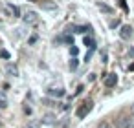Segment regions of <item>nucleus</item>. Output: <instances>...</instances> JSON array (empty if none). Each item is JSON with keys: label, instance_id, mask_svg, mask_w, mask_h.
Returning <instances> with one entry per match:
<instances>
[{"label": "nucleus", "instance_id": "obj_1", "mask_svg": "<svg viewBox=\"0 0 134 128\" xmlns=\"http://www.w3.org/2000/svg\"><path fill=\"white\" fill-rule=\"evenodd\" d=\"M92 108H94V102H92V101H86V102H83V106L77 110V117H79V119H83L85 115H88V113L92 112Z\"/></svg>", "mask_w": 134, "mask_h": 128}, {"label": "nucleus", "instance_id": "obj_2", "mask_svg": "<svg viewBox=\"0 0 134 128\" xmlns=\"http://www.w3.org/2000/svg\"><path fill=\"white\" fill-rule=\"evenodd\" d=\"M119 37L123 39V40H129L130 37H132V28L130 26H121V29H119Z\"/></svg>", "mask_w": 134, "mask_h": 128}, {"label": "nucleus", "instance_id": "obj_3", "mask_svg": "<svg viewBox=\"0 0 134 128\" xmlns=\"http://www.w3.org/2000/svg\"><path fill=\"white\" fill-rule=\"evenodd\" d=\"M103 82H105V86H107V88H114V86H116V82H118V75H116V73H108V75L105 77V81H103Z\"/></svg>", "mask_w": 134, "mask_h": 128}, {"label": "nucleus", "instance_id": "obj_4", "mask_svg": "<svg viewBox=\"0 0 134 128\" xmlns=\"http://www.w3.org/2000/svg\"><path fill=\"white\" fill-rule=\"evenodd\" d=\"M22 19H24L26 24H35V22H37V13H35V11H26Z\"/></svg>", "mask_w": 134, "mask_h": 128}, {"label": "nucleus", "instance_id": "obj_5", "mask_svg": "<svg viewBox=\"0 0 134 128\" xmlns=\"http://www.w3.org/2000/svg\"><path fill=\"white\" fill-rule=\"evenodd\" d=\"M116 128H129V117L119 115V117L116 119Z\"/></svg>", "mask_w": 134, "mask_h": 128}, {"label": "nucleus", "instance_id": "obj_6", "mask_svg": "<svg viewBox=\"0 0 134 128\" xmlns=\"http://www.w3.org/2000/svg\"><path fill=\"white\" fill-rule=\"evenodd\" d=\"M6 9H8V11H9L13 17H20V9H19L17 6H13V4H8V6H6Z\"/></svg>", "mask_w": 134, "mask_h": 128}, {"label": "nucleus", "instance_id": "obj_7", "mask_svg": "<svg viewBox=\"0 0 134 128\" xmlns=\"http://www.w3.org/2000/svg\"><path fill=\"white\" fill-rule=\"evenodd\" d=\"M48 95H50V97H63V95H64V90L53 88V90H48Z\"/></svg>", "mask_w": 134, "mask_h": 128}, {"label": "nucleus", "instance_id": "obj_8", "mask_svg": "<svg viewBox=\"0 0 134 128\" xmlns=\"http://www.w3.org/2000/svg\"><path fill=\"white\" fill-rule=\"evenodd\" d=\"M97 9H101L103 13H112V11H114L110 6H107V4H103V2H97Z\"/></svg>", "mask_w": 134, "mask_h": 128}, {"label": "nucleus", "instance_id": "obj_9", "mask_svg": "<svg viewBox=\"0 0 134 128\" xmlns=\"http://www.w3.org/2000/svg\"><path fill=\"white\" fill-rule=\"evenodd\" d=\"M83 42H85V46H86V48H90V50H92V48H96V40H94L92 37H85V40H83Z\"/></svg>", "mask_w": 134, "mask_h": 128}, {"label": "nucleus", "instance_id": "obj_10", "mask_svg": "<svg viewBox=\"0 0 134 128\" xmlns=\"http://www.w3.org/2000/svg\"><path fill=\"white\" fill-rule=\"evenodd\" d=\"M6 70H8V73H11V75H15V77L19 75V68H17L15 64H8V68H6Z\"/></svg>", "mask_w": 134, "mask_h": 128}, {"label": "nucleus", "instance_id": "obj_11", "mask_svg": "<svg viewBox=\"0 0 134 128\" xmlns=\"http://www.w3.org/2000/svg\"><path fill=\"white\" fill-rule=\"evenodd\" d=\"M129 128H134V104L130 108V115H129Z\"/></svg>", "mask_w": 134, "mask_h": 128}, {"label": "nucleus", "instance_id": "obj_12", "mask_svg": "<svg viewBox=\"0 0 134 128\" xmlns=\"http://www.w3.org/2000/svg\"><path fill=\"white\" fill-rule=\"evenodd\" d=\"M39 4H41V8H44V9H57L55 4H48V2H39Z\"/></svg>", "mask_w": 134, "mask_h": 128}, {"label": "nucleus", "instance_id": "obj_13", "mask_svg": "<svg viewBox=\"0 0 134 128\" xmlns=\"http://www.w3.org/2000/svg\"><path fill=\"white\" fill-rule=\"evenodd\" d=\"M53 119H55V117H53V115H46V117H44V119H42V121H44V123H46V124H53Z\"/></svg>", "mask_w": 134, "mask_h": 128}, {"label": "nucleus", "instance_id": "obj_14", "mask_svg": "<svg viewBox=\"0 0 134 128\" xmlns=\"http://www.w3.org/2000/svg\"><path fill=\"white\" fill-rule=\"evenodd\" d=\"M97 128H114V126H112L110 123H107V121H103V123H99V124H97Z\"/></svg>", "mask_w": 134, "mask_h": 128}, {"label": "nucleus", "instance_id": "obj_15", "mask_svg": "<svg viewBox=\"0 0 134 128\" xmlns=\"http://www.w3.org/2000/svg\"><path fill=\"white\" fill-rule=\"evenodd\" d=\"M77 53H79V50H77L75 46H70V55H72V57H75Z\"/></svg>", "mask_w": 134, "mask_h": 128}, {"label": "nucleus", "instance_id": "obj_16", "mask_svg": "<svg viewBox=\"0 0 134 128\" xmlns=\"http://www.w3.org/2000/svg\"><path fill=\"white\" fill-rule=\"evenodd\" d=\"M75 68H77V59L74 57V59L70 60V70H75Z\"/></svg>", "mask_w": 134, "mask_h": 128}, {"label": "nucleus", "instance_id": "obj_17", "mask_svg": "<svg viewBox=\"0 0 134 128\" xmlns=\"http://www.w3.org/2000/svg\"><path fill=\"white\" fill-rule=\"evenodd\" d=\"M119 6H121V9H123L125 13L129 11V8H127V2H125V0H119Z\"/></svg>", "mask_w": 134, "mask_h": 128}, {"label": "nucleus", "instance_id": "obj_18", "mask_svg": "<svg viewBox=\"0 0 134 128\" xmlns=\"http://www.w3.org/2000/svg\"><path fill=\"white\" fill-rule=\"evenodd\" d=\"M94 50H96V48H92V50H90V51L86 53V57H85V60H86V62H88V60L92 59V55H94Z\"/></svg>", "mask_w": 134, "mask_h": 128}, {"label": "nucleus", "instance_id": "obj_19", "mask_svg": "<svg viewBox=\"0 0 134 128\" xmlns=\"http://www.w3.org/2000/svg\"><path fill=\"white\" fill-rule=\"evenodd\" d=\"M8 104H6V101H4V97L2 95H0V108H6Z\"/></svg>", "mask_w": 134, "mask_h": 128}, {"label": "nucleus", "instance_id": "obj_20", "mask_svg": "<svg viewBox=\"0 0 134 128\" xmlns=\"http://www.w3.org/2000/svg\"><path fill=\"white\" fill-rule=\"evenodd\" d=\"M118 26H119V20H114V22L110 24V28H118Z\"/></svg>", "mask_w": 134, "mask_h": 128}, {"label": "nucleus", "instance_id": "obj_21", "mask_svg": "<svg viewBox=\"0 0 134 128\" xmlns=\"http://www.w3.org/2000/svg\"><path fill=\"white\" fill-rule=\"evenodd\" d=\"M0 55H2L4 59H9V53H8V51H2V53H0Z\"/></svg>", "mask_w": 134, "mask_h": 128}, {"label": "nucleus", "instance_id": "obj_22", "mask_svg": "<svg viewBox=\"0 0 134 128\" xmlns=\"http://www.w3.org/2000/svg\"><path fill=\"white\" fill-rule=\"evenodd\" d=\"M30 128H39V126L37 124H30Z\"/></svg>", "mask_w": 134, "mask_h": 128}, {"label": "nucleus", "instance_id": "obj_23", "mask_svg": "<svg viewBox=\"0 0 134 128\" xmlns=\"http://www.w3.org/2000/svg\"><path fill=\"white\" fill-rule=\"evenodd\" d=\"M28 2H37V0H28Z\"/></svg>", "mask_w": 134, "mask_h": 128}]
</instances>
